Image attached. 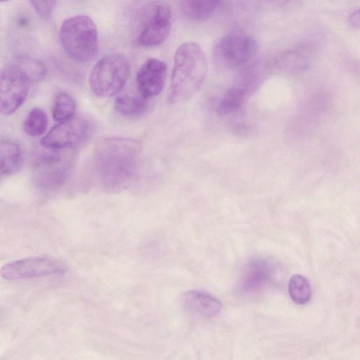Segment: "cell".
I'll return each mask as SVG.
<instances>
[{
    "instance_id": "6da1fadb",
    "label": "cell",
    "mask_w": 360,
    "mask_h": 360,
    "mask_svg": "<svg viewBox=\"0 0 360 360\" xmlns=\"http://www.w3.org/2000/svg\"><path fill=\"white\" fill-rule=\"evenodd\" d=\"M142 150L139 140L104 137L96 143L93 165L99 184L106 191L117 193L131 184Z\"/></svg>"
},
{
    "instance_id": "7a4b0ae2",
    "label": "cell",
    "mask_w": 360,
    "mask_h": 360,
    "mask_svg": "<svg viewBox=\"0 0 360 360\" xmlns=\"http://www.w3.org/2000/svg\"><path fill=\"white\" fill-rule=\"evenodd\" d=\"M207 60L200 46L186 41L176 50L168 91L169 103H181L192 98L204 83Z\"/></svg>"
},
{
    "instance_id": "3957f363",
    "label": "cell",
    "mask_w": 360,
    "mask_h": 360,
    "mask_svg": "<svg viewBox=\"0 0 360 360\" xmlns=\"http://www.w3.org/2000/svg\"><path fill=\"white\" fill-rule=\"evenodd\" d=\"M59 36L63 49L73 60L89 63L96 57L98 30L89 16L77 15L67 18L61 25Z\"/></svg>"
},
{
    "instance_id": "277c9868",
    "label": "cell",
    "mask_w": 360,
    "mask_h": 360,
    "mask_svg": "<svg viewBox=\"0 0 360 360\" xmlns=\"http://www.w3.org/2000/svg\"><path fill=\"white\" fill-rule=\"evenodd\" d=\"M129 73V62L123 55H106L98 60L91 70L90 89L98 97H111L124 86Z\"/></svg>"
},
{
    "instance_id": "5b68a950",
    "label": "cell",
    "mask_w": 360,
    "mask_h": 360,
    "mask_svg": "<svg viewBox=\"0 0 360 360\" xmlns=\"http://www.w3.org/2000/svg\"><path fill=\"white\" fill-rule=\"evenodd\" d=\"M257 45L248 34L233 31L224 35L214 49L217 65L224 70H236L247 66L255 56Z\"/></svg>"
},
{
    "instance_id": "8992f818",
    "label": "cell",
    "mask_w": 360,
    "mask_h": 360,
    "mask_svg": "<svg viewBox=\"0 0 360 360\" xmlns=\"http://www.w3.org/2000/svg\"><path fill=\"white\" fill-rule=\"evenodd\" d=\"M171 27L169 6L161 1L148 3L141 13L138 44L143 47L159 46L168 38Z\"/></svg>"
},
{
    "instance_id": "52a82bcc",
    "label": "cell",
    "mask_w": 360,
    "mask_h": 360,
    "mask_svg": "<svg viewBox=\"0 0 360 360\" xmlns=\"http://www.w3.org/2000/svg\"><path fill=\"white\" fill-rule=\"evenodd\" d=\"M92 130L91 122L82 115L60 122L41 140L45 148L56 150L73 149L84 143Z\"/></svg>"
},
{
    "instance_id": "ba28073f",
    "label": "cell",
    "mask_w": 360,
    "mask_h": 360,
    "mask_svg": "<svg viewBox=\"0 0 360 360\" xmlns=\"http://www.w3.org/2000/svg\"><path fill=\"white\" fill-rule=\"evenodd\" d=\"M30 84L16 63L3 68L0 71V113H14L25 101Z\"/></svg>"
},
{
    "instance_id": "9c48e42d",
    "label": "cell",
    "mask_w": 360,
    "mask_h": 360,
    "mask_svg": "<svg viewBox=\"0 0 360 360\" xmlns=\"http://www.w3.org/2000/svg\"><path fill=\"white\" fill-rule=\"evenodd\" d=\"M65 266L59 261L44 257H30L4 265L0 275L6 280H20L34 277L63 274Z\"/></svg>"
},
{
    "instance_id": "30bf717a",
    "label": "cell",
    "mask_w": 360,
    "mask_h": 360,
    "mask_svg": "<svg viewBox=\"0 0 360 360\" xmlns=\"http://www.w3.org/2000/svg\"><path fill=\"white\" fill-rule=\"evenodd\" d=\"M262 82L261 75L250 69L244 70L219 98V113L227 115L240 109L257 90Z\"/></svg>"
},
{
    "instance_id": "8fae6325",
    "label": "cell",
    "mask_w": 360,
    "mask_h": 360,
    "mask_svg": "<svg viewBox=\"0 0 360 360\" xmlns=\"http://www.w3.org/2000/svg\"><path fill=\"white\" fill-rule=\"evenodd\" d=\"M166 75L167 65L165 62L155 58L145 60L136 77L141 96L147 99L158 96L163 89Z\"/></svg>"
},
{
    "instance_id": "7c38bea8",
    "label": "cell",
    "mask_w": 360,
    "mask_h": 360,
    "mask_svg": "<svg viewBox=\"0 0 360 360\" xmlns=\"http://www.w3.org/2000/svg\"><path fill=\"white\" fill-rule=\"evenodd\" d=\"M180 303L187 313L200 318H211L219 313L221 302L209 292L191 290L184 292Z\"/></svg>"
},
{
    "instance_id": "4fadbf2b",
    "label": "cell",
    "mask_w": 360,
    "mask_h": 360,
    "mask_svg": "<svg viewBox=\"0 0 360 360\" xmlns=\"http://www.w3.org/2000/svg\"><path fill=\"white\" fill-rule=\"evenodd\" d=\"M274 267L264 259L257 258L247 266L242 281L245 292L255 293L266 287L274 278Z\"/></svg>"
},
{
    "instance_id": "5bb4252c",
    "label": "cell",
    "mask_w": 360,
    "mask_h": 360,
    "mask_svg": "<svg viewBox=\"0 0 360 360\" xmlns=\"http://www.w3.org/2000/svg\"><path fill=\"white\" fill-rule=\"evenodd\" d=\"M22 152L18 144L10 141L0 142V176H9L21 167Z\"/></svg>"
},
{
    "instance_id": "9a60e30c",
    "label": "cell",
    "mask_w": 360,
    "mask_h": 360,
    "mask_svg": "<svg viewBox=\"0 0 360 360\" xmlns=\"http://www.w3.org/2000/svg\"><path fill=\"white\" fill-rule=\"evenodd\" d=\"M219 2L220 0H181V7L190 20L204 21L214 14Z\"/></svg>"
},
{
    "instance_id": "2e32d148",
    "label": "cell",
    "mask_w": 360,
    "mask_h": 360,
    "mask_svg": "<svg viewBox=\"0 0 360 360\" xmlns=\"http://www.w3.org/2000/svg\"><path fill=\"white\" fill-rule=\"evenodd\" d=\"M148 101L142 96L122 94L114 101L115 110L120 115L133 116L142 114L147 108Z\"/></svg>"
},
{
    "instance_id": "e0dca14e",
    "label": "cell",
    "mask_w": 360,
    "mask_h": 360,
    "mask_svg": "<svg viewBox=\"0 0 360 360\" xmlns=\"http://www.w3.org/2000/svg\"><path fill=\"white\" fill-rule=\"evenodd\" d=\"M288 293L295 303L304 304L311 300L312 290L306 277L300 274H295L289 280Z\"/></svg>"
},
{
    "instance_id": "ac0fdd59",
    "label": "cell",
    "mask_w": 360,
    "mask_h": 360,
    "mask_svg": "<svg viewBox=\"0 0 360 360\" xmlns=\"http://www.w3.org/2000/svg\"><path fill=\"white\" fill-rule=\"evenodd\" d=\"M15 63L25 73L31 83L40 82L46 77V65L32 56L21 55L18 57Z\"/></svg>"
},
{
    "instance_id": "d6986e66",
    "label": "cell",
    "mask_w": 360,
    "mask_h": 360,
    "mask_svg": "<svg viewBox=\"0 0 360 360\" xmlns=\"http://www.w3.org/2000/svg\"><path fill=\"white\" fill-rule=\"evenodd\" d=\"M48 126L46 112L39 108L30 111L23 122L25 132L31 136H39L45 133Z\"/></svg>"
},
{
    "instance_id": "ffe728a7",
    "label": "cell",
    "mask_w": 360,
    "mask_h": 360,
    "mask_svg": "<svg viewBox=\"0 0 360 360\" xmlns=\"http://www.w3.org/2000/svg\"><path fill=\"white\" fill-rule=\"evenodd\" d=\"M76 102L65 92L57 94L52 108V117L55 121L62 122L75 115Z\"/></svg>"
},
{
    "instance_id": "44dd1931",
    "label": "cell",
    "mask_w": 360,
    "mask_h": 360,
    "mask_svg": "<svg viewBox=\"0 0 360 360\" xmlns=\"http://www.w3.org/2000/svg\"><path fill=\"white\" fill-rule=\"evenodd\" d=\"M32 6L41 18H48L53 13L57 0H29Z\"/></svg>"
},
{
    "instance_id": "7402d4cb",
    "label": "cell",
    "mask_w": 360,
    "mask_h": 360,
    "mask_svg": "<svg viewBox=\"0 0 360 360\" xmlns=\"http://www.w3.org/2000/svg\"><path fill=\"white\" fill-rule=\"evenodd\" d=\"M350 22L356 27L359 25V11L357 10L354 12L350 16Z\"/></svg>"
},
{
    "instance_id": "603a6c76",
    "label": "cell",
    "mask_w": 360,
    "mask_h": 360,
    "mask_svg": "<svg viewBox=\"0 0 360 360\" xmlns=\"http://www.w3.org/2000/svg\"><path fill=\"white\" fill-rule=\"evenodd\" d=\"M272 1H274V2H280V3H282L283 1H285V0H271Z\"/></svg>"
},
{
    "instance_id": "cb8c5ba5",
    "label": "cell",
    "mask_w": 360,
    "mask_h": 360,
    "mask_svg": "<svg viewBox=\"0 0 360 360\" xmlns=\"http://www.w3.org/2000/svg\"><path fill=\"white\" fill-rule=\"evenodd\" d=\"M11 0H0V2H6V1H9Z\"/></svg>"
}]
</instances>
